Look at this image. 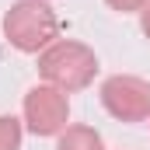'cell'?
<instances>
[{
	"label": "cell",
	"mask_w": 150,
	"mask_h": 150,
	"mask_svg": "<svg viewBox=\"0 0 150 150\" xmlns=\"http://www.w3.org/2000/svg\"><path fill=\"white\" fill-rule=\"evenodd\" d=\"M38 74L45 84L59 87L63 94H74L94 84L98 74V56L91 45L74 38H56L45 52H38Z\"/></svg>",
	"instance_id": "obj_1"
},
{
	"label": "cell",
	"mask_w": 150,
	"mask_h": 150,
	"mask_svg": "<svg viewBox=\"0 0 150 150\" xmlns=\"http://www.w3.org/2000/svg\"><path fill=\"white\" fill-rule=\"evenodd\" d=\"M4 38L18 52H45L59 38V18L42 0H18L4 14Z\"/></svg>",
	"instance_id": "obj_2"
},
{
	"label": "cell",
	"mask_w": 150,
	"mask_h": 150,
	"mask_svg": "<svg viewBox=\"0 0 150 150\" xmlns=\"http://www.w3.org/2000/svg\"><path fill=\"white\" fill-rule=\"evenodd\" d=\"M101 105L119 122H147L150 119V80L133 74H115L101 84Z\"/></svg>",
	"instance_id": "obj_3"
},
{
	"label": "cell",
	"mask_w": 150,
	"mask_h": 150,
	"mask_svg": "<svg viewBox=\"0 0 150 150\" xmlns=\"http://www.w3.org/2000/svg\"><path fill=\"white\" fill-rule=\"evenodd\" d=\"M25 122L35 136H59L70 122V98L52 84H35L25 94Z\"/></svg>",
	"instance_id": "obj_4"
},
{
	"label": "cell",
	"mask_w": 150,
	"mask_h": 150,
	"mask_svg": "<svg viewBox=\"0 0 150 150\" xmlns=\"http://www.w3.org/2000/svg\"><path fill=\"white\" fill-rule=\"evenodd\" d=\"M56 150H105V143H101V136L91 126H67L59 133Z\"/></svg>",
	"instance_id": "obj_5"
},
{
	"label": "cell",
	"mask_w": 150,
	"mask_h": 150,
	"mask_svg": "<svg viewBox=\"0 0 150 150\" xmlns=\"http://www.w3.org/2000/svg\"><path fill=\"white\" fill-rule=\"evenodd\" d=\"M0 150H21V122L14 115H0Z\"/></svg>",
	"instance_id": "obj_6"
},
{
	"label": "cell",
	"mask_w": 150,
	"mask_h": 150,
	"mask_svg": "<svg viewBox=\"0 0 150 150\" xmlns=\"http://www.w3.org/2000/svg\"><path fill=\"white\" fill-rule=\"evenodd\" d=\"M112 11H119V14H133V11H143L150 0H105Z\"/></svg>",
	"instance_id": "obj_7"
},
{
	"label": "cell",
	"mask_w": 150,
	"mask_h": 150,
	"mask_svg": "<svg viewBox=\"0 0 150 150\" xmlns=\"http://www.w3.org/2000/svg\"><path fill=\"white\" fill-rule=\"evenodd\" d=\"M140 28H143V35L150 38V4L143 7V11H140Z\"/></svg>",
	"instance_id": "obj_8"
},
{
	"label": "cell",
	"mask_w": 150,
	"mask_h": 150,
	"mask_svg": "<svg viewBox=\"0 0 150 150\" xmlns=\"http://www.w3.org/2000/svg\"><path fill=\"white\" fill-rule=\"evenodd\" d=\"M42 4H49V0H42Z\"/></svg>",
	"instance_id": "obj_9"
}]
</instances>
